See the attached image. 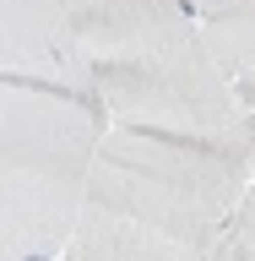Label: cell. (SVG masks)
Here are the masks:
<instances>
[{
  "instance_id": "1",
  "label": "cell",
  "mask_w": 255,
  "mask_h": 261,
  "mask_svg": "<svg viewBox=\"0 0 255 261\" xmlns=\"http://www.w3.org/2000/svg\"><path fill=\"white\" fill-rule=\"evenodd\" d=\"M109 114L98 93L0 76V240L6 261H60L87 212Z\"/></svg>"
},
{
  "instance_id": "5",
  "label": "cell",
  "mask_w": 255,
  "mask_h": 261,
  "mask_svg": "<svg viewBox=\"0 0 255 261\" xmlns=\"http://www.w3.org/2000/svg\"><path fill=\"white\" fill-rule=\"evenodd\" d=\"M60 6L76 28L81 49L93 55V65L158 49L163 38H174L195 22L185 0H60Z\"/></svg>"
},
{
  "instance_id": "10",
  "label": "cell",
  "mask_w": 255,
  "mask_h": 261,
  "mask_svg": "<svg viewBox=\"0 0 255 261\" xmlns=\"http://www.w3.org/2000/svg\"><path fill=\"white\" fill-rule=\"evenodd\" d=\"M185 6H195V0H185Z\"/></svg>"
},
{
  "instance_id": "6",
  "label": "cell",
  "mask_w": 255,
  "mask_h": 261,
  "mask_svg": "<svg viewBox=\"0 0 255 261\" xmlns=\"http://www.w3.org/2000/svg\"><path fill=\"white\" fill-rule=\"evenodd\" d=\"M60 261H207V250L179 245V240H168V234H158V228L125 223V218H114V212L87 207L76 234L65 240Z\"/></svg>"
},
{
  "instance_id": "4",
  "label": "cell",
  "mask_w": 255,
  "mask_h": 261,
  "mask_svg": "<svg viewBox=\"0 0 255 261\" xmlns=\"http://www.w3.org/2000/svg\"><path fill=\"white\" fill-rule=\"evenodd\" d=\"M0 76L98 93V65L60 0H0Z\"/></svg>"
},
{
  "instance_id": "3",
  "label": "cell",
  "mask_w": 255,
  "mask_h": 261,
  "mask_svg": "<svg viewBox=\"0 0 255 261\" xmlns=\"http://www.w3.org/2000/svg\"><path fill=\"white\" fill-rule=\"evenodd\" d=\"M98 103L109 114V125H141V130L244 147L239 93L223 76V65L212 60L195 22L174 38H163L158 49L98 65Z\"/></svg>"
},
{
  "instance_id": "2",
  "label": "cell",
  "mask_w": 255,
  "mask_h": 261,
  "mask_svg": "<svg viewBox=\"0 0 255 261\" xmlns=\"http://www.w3.org/2000/svg\"><path fill=\"white\" fill-rule=\"evenodd\" d=\"M250 179L255 174L244 147L141 130V125H109L98 142L87 207L207 250L217 228L228 223V212L244 201Z\"/></svg>"
},
{
  "instance_id": "7",
  "label": "cell",
  "mask_w": 255,
  "mask_h": 261,
  "mask_svg": "<svg viewBox=\"0 0 255 261\" xmlns=\"http://www.w3.org/2000/svg\"><path fill=\"white\" fill-rule=\"evenodd\" d=\"M190 16L212 60L223 65V76L234 87L255 82V0H195Z\"/></svg>"
},
{
  "instance_id": "8",
  "label": "cell",
  "mask_w": 255,
  "mask_h": 261,
  "mask_svg": "<svg viewBox=\"0 0 255 261\" xmlns=\"http://www.w3.org/2000/svg\"><path fill=\"white\" fill-rule=\"evenodd\" d=\"M207 261H255V179L244 201L228 212V223L217 228V240L207 245Z\"/></svg>"
},
{
  "instance_id": "9",
  "label": "cell",
  "mask_w": 255,
  "mask_h": 261,
  "mask_svg": "<svg viewBox=\"0 0 255 261\" xmlns=\"http://www.w3.org/2000/svg\"><path fill=\"white\" fill-rule=\"evenodd\" d=\"M239 130H244V158H250V174H255V82H239Z\"/></svg>"
}]
</instances>
